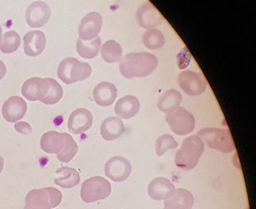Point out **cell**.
I'll return each instance as SVG.
<instances>
[{
  "mask_svg": "<svg viewBox=\"0 0 256 209\" xmlns=\"http://www.w3.org/2000/svg\"><path fill=\"white\" fill-rule=\"evenodd\" d=\"M56 173H62V175L60 177L54 179V182L55 184L64 189H71L74 187L80 182V174L74 168L62 166L56 170Z\"/></svg>",
  "mask_w": 256,
  "mask_h": 209,
  "instance_id": "cell-23",
  "label": "cell"
},
{
  "mask_svg": "<svg viewBox=\"0 0 256 209\" xmlns=\"http://www.w3.org/2000/svg\"><path fill=\"white\" fill-rule=\"evenodd\" d=\"M52 10L50 6L43 1L31 3L26 9V21L32 28L44 27L50 19Z\"/></svg>",
  "mask_w": 256,
  "mask_h": 209,
  "instance_id": "cell-10",
  "label": "cell"
},
{
  "mask_svg": "<svg viewBox=\"0 0 256 209\" xmlns=\"http://www.w3.org/2000/svg\"><path fill=\"white\" fill-rule=\"evenodd\" d=\"M178 146V142L175 141L174 138L172 135L166 134L157 138L156 141V152L158 156H161L168 150L176 148Z\"/></svg>",
  "mask_w": 256,
  "mask_h": 209,
  "instance_id": "cell-31",
  "label": "cell"
},
{
  "mask_svg": "<svg viewBox=\"0 0 256 209\" xmlns=\"http://www.w3.org/2000/svg\"><path fill=\"white\" fill-rule=\"evenodd\" d=\"M102 27V17L98 12H90L84 17L78 27V34L82 41H91L98 36Z\"/></svg>",
  "mask_w": 256,
  "mask_h": 209,
  "instance_id": "cell-11",
  "label": "cell"
},
{
  "mask_svg": "<svg viewBox=\"0 0 256 209\" xmlns=\"http://www.w3.org/2000/svg\"><path fill=\"white\" fill-rule=\"evenodd\" d=\"M7 72L6 66L5 63L0 60V80H2V78L5 77L6 74Z\"/></svg>",
  "mask_w": 256,
  "mask_h": 209,
  "instance_id": "cell-33",
  "label": "cell"
},
{
  "mask_svg": "<svg viewBox=\"0 0 256 209\" xmlns=\"http://www.w3.org/2000/svg\"><path fill=\"white\" fill-rule=\"evenodd\" d=\"M143 43L148 49H160L164 45V37L158 30L150 29L144 34Z\"/></svg>",
  "mask_w": 256,
  "mask_h": 209,
  "instance_id": "cell-29",
  "label": "cell"
},
{
  "mask_svg": "<svg viewBox=\"0 0 256 209\" xmlns=\"http://www.w3.org/2000/svg\"><path fill=\"white\" fill-rule=\"evenodd\" d=\"M4 167V159L1 155H0V174L2 173Z\"/></svg>",
  "mask_w": 256,
  "mask_h": 209,
  "instance_id": "cell-34",
  "label": "cell"
},
{
  "mask_svg": "<svg viewBox=\"0 0 256 209\" xmlns=\"http://www.w3.org/2000/svg\"><path fill=\"white\" fill-rule=\"evenodd\" d=\"M131 173V162L124 156H114L104 165V174L114 182L124 181Z\"/></svg>",
  "mask_w": 256,
  "mask_h": 209,
  "instance_id": "cell-9",
  "label": "cell"
},
{
  "mask_svg": "<svg viewBox=\"0 0 256 209\" xmlns=\"http://www.w3.org/2000/svg\"><path fill=\"white\" fill-rule=\"evenodd\" d=\"M66 143L64 149L58 153V158L60 162H70L78 151V146L70 134L66 133Z\"/></svg>",
  "mask_w": 256,
  "mask_h": 209,
  "instance_id": "cell-28",
  "label": "cell"
},
{
  "mask_svg": "<svg viewBox=\"0 0 256 209\" xmlns=\"http://www.w3.org/2000/svg\"><path fill=\"white\" fill-rule=\"evenodd\" d=\"M125 131L122 120L116 117L106 118L101 125V135L106 141H114L120 137Z\"/></svg>",
  "mask_w": 256,
  "mask_h": 209,
  "instance_id": "cell-22",
  "label": "cell"
},
{
  "mask_svg": "<svg viewBox=\"0 0 256 209\" xmlns=\"http://www.w3.org/2000/svg\"><path fill=\"white\" fill-rule=\"evenodd\" d=\"M2 27L0 26V42H1V40H2Z\"/></svg>",
  "mask_w": 256,
  "mask_h": 209,
  "instance_id": "cell-35",
  "label": "cell"
},
{
  "mask_svg": "<svg viewBox=\"0 0 256 209\" xmlns=\"http://www.w3.org/2000/svg\"><path fill=\"white\" fill-rule=\"evenodd\" d=\"M101 55L103 60L107 63H118L122 59V48L120 45L115 41H107L102 46Z\"/></svg>",
  "mask_w": 256,
  "mask_h": 209,
  "instance_id": "cell-26",
  "label": "cell"
},
{
  "mask_svg": "<svg viewBox=\"0 0 256 209\" xmlns=\"http://www.w3.org/2000/svg\"><path fill=\"white\" fill-rule=\"evenodd\" d=\"M174 185L166 177H156L148 187V195L156 201L167 200L174 194Z\"/></svg>",
  "mask_w": 256,
  "mask_h": 209,
  "instance_id": "cell-16",
  "label": "cell"
},
{
  "mask_svg": "<svg viewBox=\"0 0 256 209\" xmlns=\"http://www.w3.org/2000/svg\"><path fill=\"white\" fill-rule=\"evenodd\" d=\"M182 102V95L174 89H170L164 92L158 99V108L160 111L169 113L179 107Z\"/></svg>",
  "mask_w": 256,
  "mask_h": 209,
  "instance_id": "cell-24",
  "label": "cell"
},
{
  "mask_svg": "<svg viewBox=\"0 0 256 209\" xmlns=\"http://www.w3.org/2000/svg\"><path fill=\"white\" fill-rule=\"evenodd\" d=\"M49 83V90L47 96L42 99L41 102L46 105H54L62 99L64 96V90L62 86L53 78H47Z\"/></svg>",
  "mask_w": 256,
  "mask_h": 209,
  "instance_id": "cell-30",
  "label": "cell"
},
{
  "mask_svg": "<svg viewBox=\"0 0 256 209\" xmlns=\"http://www.w3.org/2000/svg\"><path fill=\"white\" fill-rule=\"evenodd\" d=\"M194 196L191 192L179 188L168 199L164 200L166 209H192L194 205Z\"/></svg>",
  "mask_w": 256,
  "mask_h": 209,
  "instance_id": "cell-19",
  "label": "cell"
},
{
  "mask_svg": "<svg viewBox=\"0 0 256 209\" xmlns=\"http://www.w3.org/2000/svg\"><path fill=\"white\" fill-rule=\"evenodd\" d=\"M163 209H166V208H164H164H163Z\"/></svg>",
  "mask_w": 256,
  "mask_h": 209,
  "instance_id": "cell-36",
  "label": "cell"
},
{
  "mask_svg": "<svg viewBox=\"0 0 256 209\" xmlns=\"http://www.w3.org/2000/svg\"><path fill=\"white\" fill-rule=\"evenodd\" d=\"M118 96L116 87L112 83L101 82L94 90V99L100 106H109L114 102Z\"/></svg>",
  "mask_w": 256,
  "mask_h": 209,
  "instance_id": "cell-20",
  "label": "cell"
},
{
  "mask_svg": "<svg viewBox=\"0 0 256 209\" xmlns=\"http://www.w3.org/2000/svg\"><path fill=\"white\" fill-rule=\"evenodd\" d=\"M62 194L56 188L49 186L32 189L25 198L24 209H52L60 204Z\"/></svg>",
  "mask_w": 256,
  "mask_h": 209,
  "instance_id": "cell-4",
  "label": "cell"
},
{
  "mask_svg": "<svg viewBox=\"0 0 256 209\" xmlns=\"http://www.w3.org/2000/svg\"><path fill=\"white\" fill-rule=\"evenodd\" d=\"M112 193V185L108 180L100 176L90 177L82 183V199L86 203L106 199Z\"/></svg>",
  "mask_w": 256,
  "mask_h": 209,
  "instance_id": "cell-6",
  "label": "cell"
},
{
  "mask_svg": "<svg viewBox=\"0 0 256 209\" xmlns=\"http://www.w3.org/2000/svg\"><path fill=\"white\" fill-rule=\"evenodd\" d=\"M49 90V83L47 78H30L22 86V94L30 101H41L47 96Z\"/></svg>",
  "mask_w": 256,
  "mask_h": 209,
  "instance_id": "cell-12",
  "label": "cell"
},
{
  "mask_svg": "<svg viewBox=\"0 0 256 209\" xmlns=\"http://www.w3.org/2000/svg\"><path fill=\"white\" fill-rule=\"evenodd\" d=\"M101 43V39L98 36L90 42L78 39L76 44L78 54L84 59L94 58L98 55Z\"/></svg>",
  "mask_w": 256,
  "mask_h": 209,
  "instance_id": "cell-25",
  "label": "cell"
},
{
  "mask_svg": "<svg viewBox=\"0 0 256 209\" xmlns=\"http://www.w3.org/2000/svg\"><path fill=\"white\" fill-rule=\"evenodd\" d=\"M114 110L118 117L130 119L138 113L140 110V102L134 96H126L116 102Z\"/></svg>",
  "mask_w": 256,
  "mask_h": 209,
  "instance_id": "cell-21",
  "label": "cell"
},
{
  "mask_svg": "<svg viewBox=\"0 0 256 209\" xmlns=\"http://www.w3.org/2000/svg\"><path fill=\"white\" fill-rule=\"evenodd\" d=\"M91 73L92 68L89 63L79 61L73 57L64 59L58 69V77L66 84L84 81Z\"/></svg>",
  "mask_w": 256,
  "mask_h": 209,
  "instance_id": "cell-3",
  "label": "cell"
},
{
  "mask_svg": "<svg viewBox=\"0 0 256 209\" xmlns=\"http://www.w3.org/2000/svg\"><path fill=\"white\" fill-rule=\"evenodd\" d=\"M28 105L23 98L12 96L4 102L2 114L4 119L10 123H14L22 120L26 113Z\"/></svg>",
  "mask_w": 256,
  "mask_h": 209,
  "instance_id": "cell-14",
  "label": "cell"
},
{
  "mask_svg": "<svg viewBox=\"0 0 256 209\" xmlns=\"http://www.w3.org/2000/svg\"><path fill=\"white\" fill-rule=\"evenodd\" d=\"M208 147L222 153H230L236 149L230 130L218 128H204L198 132Z\"/></svg>",
  "mask_w": 256,
  "mask_h": 209,
  "instance_id": "cell-5",
  "label": "cell"
},
{
  "mask_svg": "<svg viewBox=\"0 0 256 209\" xmlns=\"http://www.w3.org/2000/svg\"><path fill=\"white\" fill-rule=\"evenodd\" d=\"M92 113L86 108H79L73 111L68 120V128L72 133L79 135L88 131L92 126Z\"/></svg>",
  "mask_w": 256,
  "mask_h": 209,
  "instance_id": "cell-13",
  "label": "cell"
},
{
  "mask_svg": "<svg viewBox=\"0 0 256 209\" xmlns=\"http://www.w3.org/2000/svg\"><path fill=\"white\" fill-rule=\"evenodd\" d=\"M14 129L19 133L23 134V135H28L32 132V127L29 123H26V122H18L14 125Z\"/></svg>",
  "mask_w": 256,
  "mask_h": 209,
  "instance_id": "cell-32",
  "label": "cell"
},
{
  "mask_svg": "<svg viewBox=\"0 0 256 209\" xmlns=\"http://www.w3.org/2000/svg\"><path fill=\"white\" fill-rule=\"evenodd\" d=\"M46 36L40 30L28 32L24 36V50L29 57H37L46 49Z\"/></svg>",
  "mask_w": 256,
  "mask_h": 209,
  "instance_id": "cell-17",
  "label": "cell"
},
{
  "mask_svg": "<svg viewBox=\"0 0 256 209\" xmlns=\"http://www.w3.org/2000/svg\"><path fill=\"white\" fill-rule=\"evenodd\" d=\"M163 18L158 9L150 3H144L137 12V22L145 29L154 28L162 22Z\"/></svg>",
  "mask_w": 256,
  "mask_h": 209,
  "instance_id": "cell-15",
  "label": "cell"
},
{
  "mask_svg": "<svg viewBox=\"0 0 256 209\" xmlns=\"http://www.w3.org/2000/svg\"><path fill=\"white\" fill-rule=\"evenodd\" d=\"M20 45V37L14 30L4 33L0 42V51L4 54H11L18 49Z\"/></svg>",
  "mask_w": 256,
  "mask_h": 209,
  "instance_id": "cell-27",
  "label": "cell"
},
{
  "mask_svg": "<svg viewBox=\"0 0 256 209\" xmlns=\"http://www.w3.org/2000/svg\"><path fill=\"white\" fill-rule=\"evenodd\" d=\"M178 83L182 91L188 96H198L206 90V83L200 73L184 71L180 74Z\"/></svg>",
  "mask_w": 256,
  "mask_h": 209,
  "instance_id": "cell-8",
  "label": "cell"
},
{
  "mask_svg": "<svg viewBox=\"0 0 256 209\" xmlns=\"http://www.w3.org/2000/svg\"><path fill=\"white\" fill-rule=\"evenodd\" d=\"M204 149L202 138L191 135L182 141L180 148L176 151L174 162L182 170H191L196 167Z\"/></svg>",
  "mask_w": 256,
  "mask_h": 209,
  "instance_id": "cell-2",
  "label": "cell"
},
{
  "mask_svg": "<svg viewBox=\"0 0 256 209\" xmlns=\"http://www.w3.org/2000/svg\"><path fill=\"white\" fill-rule=\"evenodd\" d=\"M65 135L56 131H49L43 134L40 145L43 151L48 153H59L65 146Z\"/></svg>",
  "mask_w": 256,
  "mask_h": 209,
  "instance_id": "cell-18",
  "label": "cell"
},
{
  "mask_svg": "<svg viewBox=\"0 0 256 209\" xmlns=\"http://www.w3.org/2000/svg\"><path fill=\"white\" fill-rule=\"evenodd\" d=\"M166 119L172 132L176 135H187L192 132L196 126L194 117L182 107H178L168 113Z\"/></svg>",
  "mask_w": 256,
  "mask_h": 209,
  "instance_id": "cell-7",
  "label": "cell"
},
{
  "mask_svg": "<svg viewBox=\"0 0 256 209\" xmlns=\"http://www.w3.org/2000/svg\"><path fill=\"white\" fill-rule=\"evenodd\" d=\"M158 66L156 56L150 53H130L120 63V72L126 78H142L151 75Z\"/></svg>",
  "mask_w": 256,
  "mask_h": 209,
  "instance_id": "cell-1",
  "label": "cell"
}]
</instances>
